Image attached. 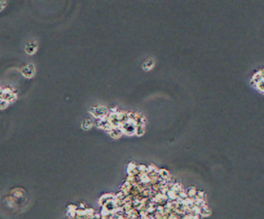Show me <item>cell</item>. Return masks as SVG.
Returning <instances> with one entry per match:
<instances>
[{"label":"cell","mask_w":264,"mask_h":219,"mask_svg":"<svg viewBox=\"0 0 264 219\" xmlns=\"http://www.w3.org/2000/svg\"><path fill=\"white\" fill-rule=\"evenodd\" d=\"M2 98L4 100H6L7 102H10L15 99V95L10 89H6L5 91H2Z\"/></svg>","instance_id":"2"},{"label":"cell","mask_w":264,"mask_h":219,"mask_svg":"<svg viewBox=\"0 0 264 219\" xmlns=\"http://www.w3.org/2000/svg\"><path fill=\"white\" fill-rule=\"evenodd\" d=\"M2 91L0 89V98H2Z\"/></svg>","instance_id":"6"},{"label":"cell","mask_w":264,"mask_h":219,"mask_svg":"<svg viewBox=\"0 0 264 219\" xmlns=\"http://www.w3.org/2000/svg\"><path fill=\"white\" fill-rule=\"evenodd\" d=\"M22 73L26 78H31L35 74V68L32 64H29L22 68Z\"/></svg>","instance_id":"1"},{"label":"cell","mask_w":264,"mask_h":219,"mask_svg":"<svg viewBox=\"0 0 264 219\" xmlns=\"http://www.w3.org/2000/svg\"><path fill=\"white\" fill-rule=\"evenodd\" d=\"M152 66H154V63L152 62V60H148L144 63V68L146 70H150L152 68Z\"/></svg>","instance_id":"4"},{"label":"cell","mask_w":264,"mask_h":219,"mask_svg":"<svg viewBox=\"0 0 264 219\" xmlns=\"http://www.w3.org/2000/svg\"><path fill=\"white\" fill-rule=\"evenodd\" d=\"M9 102H6V100H4L2 98H0V108H5L8 106Z\"/></svg>","instance_id":"5"},{"label":"cell","mask_w":264,"mask_h":219,"mask_svg":"<svg viewBox=\"0 0 264 219\" xmlns=\"http://www.w3.org/2000/svg\"><path fill=\"white\" fill-rule=\"evenodd\" d=\"M36 49H37V45L36 44V42H32L27 44L26 48H25V50L28 54H33L36 52Z\"/></svg>","instance_id":"3"}]
</instances>
